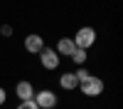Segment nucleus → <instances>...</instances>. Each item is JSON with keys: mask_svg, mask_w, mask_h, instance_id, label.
Returning a JSON list of instances; mask_svg holds the SVG:
<instances>
[{"mask_svg": "<svg viewBox=\"0 0 123 109\" xmlns=\"http://www.w3.org/2000/svg\"><path fill=\"white\" fill-rule=\"evenodd\" d=\"M5 99H7V92H5V89H3V87H0V107H3V104H5Z\"/></svg>", "mask_w": 123, "mask_h": 109, "instance_id": "obj_13", "label": "nucleus"}, {"mask_svg": "<svg viewBox=\"0 0 123 109\" xmlns=\"http://www.w3.org/2000/svg\"><path fill=\"white\" fill-rule=\"evenodd\" d=\"M25 50L30 55H39L44 50V40H42V35H27L25 37Z\"/></svg>", "mask_w": 123, "mask_h": 109, "instance_id": "obj_6", "label": "nucleus"}, {"mask_svg": "<svg viewBox=\"0 0 123 109\" xmlns=\"http://www.w3.org/2000/svg\"><path fill=\"white\" fill-rule=\"evenodd\" d=\"M0 35H3V37H12V27H10V25H3V27H0Z\"/></svg>", "mask_w": 123, "mask_h": 109, "instance_id": "obj_12", "label": "nucleus"}, {"mask_svg": "<svg viewBox=\"0 0 123 109\" xmlns=\"http://www.w3.org/2000/svg\"><path fill=\"white\" fill-rule=\"evenodd\" d=\"M79 89H81V92H84L86 97H98L101 92H104V79L91 74L89 79H84V82L79 84Z\"/></svg>", "mask_w": 123, "mask_h": 109, "instance_id": "obj_2", "label": "nucleus"}, {"mask_svg": "<svg viewBox=\"0 0 123 109\" xmlns=\"http://www.w3.org/2000/svg\"><path fill=\"white\" fill-rule=\"evenodd\" d=\"M35 104L39 109H54L57 107V94L49 92V89H39V92H35Z\"/></svg>", "mask_w": 123, "mask_h": 109, "instance_id": "obj_3", "label": "nucleus"}, {"mask_svg": "<svg viewBox=\"0 0 123 109\" xmlns=\"http://www.w3.org/2000/svg\"><path fill=\"white\" fill-rule=\"evenodd\" d=\"M15 94L20 102H27V99H35V84L32 82H27V79H22V82H17L15 87Z\"/></svg>", "mask_w": 123, "mask_h": 109, "instance_id": "obj_5", "label": "nucleus"}, {"mask_svg": "<svg viewBox=\"0 0 123 109\" xmlns=\"http://www.w3.org/2000/svg\"><path fill=\"white\" fill-rule=\"evenodd\" d=\"M74 74H76V79H79V84L84 82V79H89V77H91V74H89V69H84V67H79Z\"/></svg>", "mask_w": 123, "mask_h": 109, "instance_id": "obj_10", "label": "nucleus"}, {"mask_svg": "<svg viewBox=\"0 0 123 109\" xmlns=\"http://www.w3.org/2000/svg\"><path fill=\"white\" fill-rule=\"evenodd\" d=\"M86 57H89V52H86V50L76 47L74 52H71V62H74V65H84V62H86Z\"/></svg>", "mask_w": 123, "mask_h": 109, "instance_id": "obj_9", "label": "nucleus"}, {"mask_svg": "<svg viewBox=\"0 0 123 109\" xmlns=\"http://www.w3.org/2000/svg\"><path fill=\"white\" fill-rule=\"evenodd\" d=\"M74 50H76L74 40H71V37H62L59 42H57V47H54V52H57L59 57H62V55H64V57H71V52H74Z\"/></svg>", "mask_w": 123, "mask_h": 109, "instance_id": "obj_7", "label": "nucleus"}, {"mask_svg": "<svg viewBox=\"0 0 123 109\" xmlns=\"http://www.w3.org/2000/svg\"><path fill=\"white\" fill-rule=\"evenodd\" d=\"M39 62H42V67L49 69V72L57 69V67H59V55L54 52V47H44L42 52H39Z\"/></svg>", "mask_w": 123, "mask_h": 109, "instance_id": "obj_4", "label": "nucleus"}, {"mask_svg": "<svg viewBox=\"0 0 123 109\" xmlns=\"http://www.w3.org/2000/svg\"><path fill=\"white\" fill-rule=\"evenodd\" d=\"M15 109H39V107L35 104V99H27V102H20Z\"/></svg>", "mask_w": 123, "mask_h": 109, "instance_id": "obj_11", "label": "nucleus"}, {"mask_svg": "<svg viewBox=\"0 0 123 109\" xmlns=\"http://www.w3.org/2000/svg\"><path fill=\"white\" fill-rule=\"evenodd\" d=\"M71 40H74L76 47H81V50L89 52V47H94V42H96V30L94 27H79L76 35L71 37Z\"/></svg>", "mask_w": 123, "mask_h": 109, "instance_id": "obj_1", "label": "nucleus"}, {"mask_svg": "<svg viewBox=\"0 0 123 109\" xmlns=\"http://www.w3.org/2000/svg\"><path fill=\"white\" fill-rule=\"evenodd\" d=\"M59 84L67 89V92H71V89H79V79H76V74L74 72H64L59 77Z\"/></svg>", "mask_w": 123, "mask_h": 109, "instance_id": "obj_8", "label": "nucleus"}]
</instances>
